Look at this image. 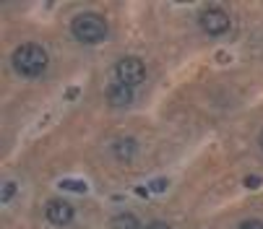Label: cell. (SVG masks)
I'll use <instances>...</instances> for the list:
<instances>
[{"label": "cell", "instance_id": "11", "mask_svg": "<svg viewBox=\"0 0 263 229\" xmlns=\"http://www.w3.org/2000/svg\"><path fill=\"white\" fill-rule=\"evenodd\" d=\"M143 229H172L167 221H162V219H152V221H148Z\"/></svg>", "mask_w": 263, "mask_h": 229}, {"label": "cell", "instance_id": "12", "mask_svg": "<svg viewBox=\"0 0 263 229\" xmlns=\"http://www.w3.org/2000/svg\"><path fill=\"white\" fill-rule=\"evenodd\" d=\"M237 229H263V221H258V219H248V221H242Z\"/></svg>", "mask_w": 263, "mask_h": 229}, {"label": "cell", "instance_id": "10", "mask_svg": "<svg viewBox=\"0 0 263 229\" xmlns=\"http://www.w3.org/2000/svg\"><path fill=\"white\" fill-rule=\"evenodd\" d=\"M60 187H68V190L73 187V190H79V193H84V190H86V187H84V182H79V180H63V182H60Z\"/></svg>", "mask_w": 263, "mask_h": 229}, {"label": "cell", "instance_id": "8", "mask_svg": "<svg viewBox=\"0 0 263 229\" xmlns=\"http://www.w3.org/2000/svg\"><path fill=\"white\" fill-rule=\"evenodd\" d=\"M109 226H112V229H141V221H138L136 214H128V211H125V214L112 216Z\"/></svg>", "mask_w": 263, "mask_h": 229}, {"label": "cell", "instance_id": "3", "mask_svg": "<svg viewBox=\"0 0 263 229\" xmlns=\"http://www.w3.org/2000/svg\"><path fill=\"white\" fill-rule=\"evenodd\" d=\"M115 75H118V81H123L125 86L136 89V86L143 84V79H146V65H143V60L128 55V58H120V60H118Z\"/></svg>", "mask_w": 263, "mask_h": 229}, {"label": "cell", "instance_id": "2", "mask_svg": "<svg viewBox=\"0 0 263 229\" xmlns=\"http://www.w3.org/2000/svg\"><path fill=\"white\" fill-rule=\"evenodd\" d=\"M70 31H73V36H76L79 42L97 45V42H102L107 36V21L99 13H89L86 11V13H79L76 18H73Z\"/></svg>", "mask_w": 263, "mask_h": 229}, {"label": "cell", "instance_id": "6", "mask_svg": "<svg viewBox=\"0 0 263 229\" xmlns=\"http://www.w3.org/2000/svg\"><path fill=\"white\" fill-rule=\"evenodd\" d=\"M104 99H107L112 107H125V104L133 102V89L115 79V81H109V84H107V89H104Z\"/></svg>", "mask_w": 263, "mask_h": 229}, {"label": "cell", "instance_id": "1", "mask_svg": "<svg viewBox=\"0 0 263 229\" xmlns=\"http://www.w3.org/2000/svg\"><path fill=\"white\" fill-rule=\"evenodd\" d=\"M47 63H50L47 50L42 45H36V42H24L11 55L13 70L18 75H24V79H36V75H42L47 70Z\"/></svg>", "mask_w": 263, "mask_h": 229}, {"label": "cell", "instance_id": "9", "mask_svg": "<svg viewBox=\"0 0 263 229\" xmlns=\"http://www.w3.org/2000/svg\"><path fill=\"white\" fill-rule=\"evenodd\" d=\"M13 196H16V182H3V196H0L3 203H8Z\"/></svg>", "mask_w": 263, "mask_h": 229}, {"label": "cell", "instance_id": "15", "mask_svg": "<svg viewBox=\"0 0 263 229\" xmlns=\"http://www.w3.org/2000/svg\"><path fill=\"white\" fill-rule=\"evenodd\" d=\"M258 143H260V148H263V130H260V136H258Z\"/></svg>", "mask_w": 263, "mask_h": 229}, {"label": "cell", "instance_id": "7", "mask_svg": "<svg viewBox=\"0 0 263 229\" xmlns=\"http://www.w3.org/2000/svg\"><path fill=\"white\" fill-rule=\"evenodd\" d=\"M136 154H138V141L130 138V136L118 138L115 143H112V157H115L118 162H123V164H125V162H133Z\"/></svg>", "mask_w": 263, "mask_h": 229}, {"label": "cell", "instance_id": "13", "mask_svg": "<svg viewBox=\"0 0 263 229\" xmlns=\"http://www.w3.org/2000/svg\"><path fill=\"white\" fill-rule=\"evenodd\" d=\"M245 182H248V187H258V180H255V177H248Z\"/></svg>", "mask_w": 263, "mask_h": 229}, {"label": "cell", "instance_id": "5", "mask_svg": "<svg viewBox=\"0 0 263 229\" xmlns=\"http://www.w3.org/2000/svg\"><path fill=\"white\" fill-rule=\"evenodd\" d=\"M45 216H47V221L55 224V226H68V224L73 221V216H76V208H73V203H68V201H63V198H52V201H47V206H45Z\"/></svg>", "mask_w": 263, "mask_h": 229}, {"label": "cell", "instance_id": "4", "mask_svg": "<svg viewBox=\"0 0 263 229\" xmlns=\"http://www.w3.org/2000/svg\"><path fill=\"white\" fill-rule=\"evenodd\" d=\"M198 21H201V29H203L209 36H221V34H227L230 26H232L227 11H221V8H216V6L206 8V11L201 13Z\"/></svg>", "mask_w": 263, "mask_h": 229}, {"label": "cell", "instance_id": "14", "mask_svg": "<svg viewBox=\"0 0 263 229\" xmlns=\"http://www.w3.org/2000/svg\"><path fill=\"white\" fill-rule=\"evenodd\" d=\"M68 99H73V97H79V89H68V94H65Z\"/></svg>", "mask_w": 263, "mask_h": 229}]
</instances>
